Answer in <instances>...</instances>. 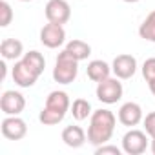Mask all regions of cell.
<instances>
[{
  "label": "cell",
  "instance_id": "1",
  "mask_svg": "<svg viewBox=\"0 0 155 155\" xmlns=\"http://www.w3.org/2000/svg\"><path fill=\"white\" fill-rule=\"evenodd\" d=\"M117 126V117L110 110H95L90 117V126H88V142L93 144L95 148L101 144H106L115 131Z\"/></svg>",
  "mask_w": 155,
  "mask_h": 155
},
{
  "label": "cell",
  "instance_id": "2",
  "mask_svg": "<svg viewBox=\"0 0 155 155\" xmlns=\"http://www.w3.org/2000/svg\"><path fill=\"white\" fill-rule=\"evenodd\" d=\"M71 108V101H69V95L66 91H60V90H55L48 95L46 99V104L44 108L40 110V115H38V120L44 124V126H55L58 122L64 120L66 113L69 111Z\"/></svg>",
  "mask_w": 155,
  "mask_h": 155
},
{
  "label": "cell",
  "instance_id": "3",
  "mask_svg": "<svg viewBox=\"0 0 155 155\" xmlns=\"http://www.w3.org/2000/svg\"><path fill=\"white\" fill-rule=\"evenodd\" d=\"M77 75H79V60L73 58L66 49H62L55 60V68H53V81L58 84H71Z\"/></svg>",
  "mask_w": 155,
  "mask_h": 155
},
{
  "label": "cell",
  "instance_id": "4",
  "mask_svg": "<svg viewBox=\"0 0 155 155\" xmlns=\"http://www.w3.org/2000/svg\"><path fill=\"white\" fill-rule=\"evenodd\" d=\"M122 93H124V88H122L120 79H117V77H108L102 82H97L95 95L102 104H108V106L117 104L122 99Z\"/></svg>",
  "mask_w": 155,
  "mask_h": 155
},
{
  "label": "cell",
  "instance_id": "5",
  "mask_svg": "<svg viewBox=\"0 0 155 155\" xmlns=\"http://www.w3.org/2000/svg\"><path fill=\"white\" fill-rule=\"evenodd\" d=\"M11 77L18 88H31L38 81L40 73L35 68H31L24 58H18V60H15V66L11 69Z\"/></svg>",
  "mask_w": 155,
  "mask_h": 155
},
{
  "label": "cell",
  "instance_id": "6",
  "mask_svg": "<svg viewBox=\"0 0 155 155\" xmlns=\"http://www.w3.org/2000/svg\"><path fill=\"white\" fill-rule=\"evenodd\" d=\"M148 150V133L140 130H130L122 137V151L128 155H140Z\"/></svg>",
  "mask_w": 155,
  "mask_h": 155
},
{
  "label": "cell",
  "instance_id": "7",
  "mask_svg": "<svg viewBox=\"0 0 155 155\" xmlns=\"http://www.w3.org/2000/svg\"><path fill=\"white\" fill-rule=\"evenodd\" d=\"M44 13H46L48 22L64 26L71 18V6L68 0H49L44 8Z\"/></svg>",
  "mask_w": 155,
  "mask_h": 155
},
{
  "label": "cell",
  "instance_id": "8",
  "mask_svg": "<svg viewBox=\"0 0 155 155\" xmlns=\"http://www.w3.org/2000/svg\"><path fill=\"white\" fill-rule=\"evenodd\" d=\"M0 130H2V135L9 140H20L28 135V124L18 115H6V119L0 124Z\"/></svg>",
  "mask_w": 155,
  "mask_h": 155
},
{
  "label": "cell",
  "instance_id": "9",
  "mask_svg": "<svg viewBox=\"0 0 155 155\" xmlns=\"http://www.w3.org/2000/svg\"><path fill=\"white\" fill-rule=\"evenodd\" d=\"M111 71L117 79L120 81H128L135 75L137 71V58L133 55H128V53H122V55H117L111 62Z\"/></svg>",
  "mask_w": 155,
  "mask_h": 155
},
{
  "label": "cell",
  "instance_id": "10",
  "mask_svg": "<svg viewBox=\"0 0 155 155\" xmlns=\"http://www.w3.org/2000/svg\"><path fill=\"white\" fill-rule=\"evenodd\" d=\"M40 42L49 48V49H57L66 42V29L60 24H53L48 22L42 29H40Z\"/></svg>",
  "mask_w": 155,
  "mask_h": 155
},
{
  "label": "cell",
  "instance_id": "11",
  "mask_svg": "<svg viewBox=\"0 0 155 155\" xmlns=\"http://www.w3.org/2000/svg\"><path fill=\"white\" fill-rule=\"evenodd\" d=\"M26 108V99L20 91L8 90L0 97V110L6 115H20Z\"/></svg>",
  "mask_w": 155,
  "mask_h": 155
},
{
  "label": "cell",
  "instance_id": "12",
  "mask_svg": "<svg viewBox=\"0 0 155 155\" xmlns=\"http://www.w3.org/2000/svg\"><path fill=\"white\" fill-rule=\"evenodd\" d=\"M117 119L122 126H128V128H133L137 126L139 122H142L144 119V113H142V108L140 104L137 102H124L120 108H119V113H117Z\"/></svg>",
  "mask_w": 155,
  "mask_h": 155
},
{
  "label": "cell",
  "instance_id": "13",
  "mask_svg": "<svg viewBox=\"0 0 155 155\" xmlns=\"http://www.w3.org/2000/svg\"><path fill=\"white\" fill-rule=\"evenodd\" d=\"M62 140H64V144L66 146H69V148H81V146H84L86 144V140H88V133L81 128V126H66L64 130H62Z\"/></svg>",
  "mask_w": 155,
  "mask_h": 155
},
{
  "label": "cell",
  "instance_id": "14",
  "mask_svg": "<svg viewBox=\"0 0 155 155\" xmlns=\"http://www.w3.org/2000/svg\"><path fill=\"white\" fill-rule=\"evenodd\" d=\"M0 55L4 60H18L24 57V44L18 38H4L0 44Z\"/></svg>",
  "mask_w": 155,
  "mask_h": 155
},
{
  "label": "cell",
  "instance_id": "15",
  "mask_svg": "<svg viewBox=\"0 0 155 155\" xmlns=\"http://www.w3.org/2000/svg\"><path fill=\"white\" fill-rule=\"evenodd\" d=\"M111 66L104 60H91L86 68V75L88 79L93 81V82H102L104 79H108V77L111 75Z\"/></svg>",
  "mask_w": 155,
  "mask_h": 155
},
{
  "label": "cell",
  "instance_id": "16",
  "mask_svg": "<svg viewBox=\"0 0 155 155\" xmlns=\"http://www.w3.org/2000/svg\"><path fill=\"white\" fill-rule=\"evenodd\" d=\"M64 49H66L73 58L79 60V62H81V60H86V58L91 55V46H90L88 42H84V40H79V38L69 40Z\"/></svg>",
  "mask_w": 155,
  "mask_h": 155
},
{
  "label": "cell",
  "instance_id": "17",
  "mask_svg": "<svg viewBox=\"0 0 155 155\" xmlns=\"http://www.w3.org/2000/svg\"><path fill=\"white\" fill-rule=\"evenodd\" d=\"M69 111H71L73 119H75V120H79V122L86 120V119L91 117V113H93L91 104H90V101H86V99H75V101L71 102Z\"/></svg>",
  "mask_w": 155,
  "mask_h": 155
},
{
  "label": "cell",
  "instance_id": "18",
  "mask_svg": "<svg viewBox=\"0 0 155 155\" xmlns=\"http://www.w3.org/2000/svg\"><path fill=\"white\" fill-rule=\"evenodd\" d=\"M139 35H140V38H144L148 42H155V9L151 13H148V17L139 26Z\"/></svg>",
  "mask_w": 155,
  "mask_h": 155
},
{
  "label": "cell",
  "instance_id": "19",
  "mask_svg": "<svg viewBox=\"0 0 155 155\" xmlns=\"http://www.w3.org/2000/svg\"><path fill=\"white\" fill-rule=\"evenodd\" d=\"M31 68H35L40 75L44 73V68H46V58H44V55L40 53V51H37V49H33V51H28V53H24V57H22Z\"/></svg>",
  "mask_w": 155,
  "mask_h": 155
},
{
  "label": "cell",
  "instance_id": "20",
  "mask_svg": "<svg viewBox=\"0 0 155 155\" xmlns=\"http://www.w3.org/2000/svg\"><path fill=\"white\" fill-rule=\"evenodd\" d=\"M13 20V9L9 6V2H6V0H2L0 2V26L2 28H8Z\"/></svg>",
  "mask_w": 155,
  "mask_h": 155
},
{
  "label": "cell",
  "instance_id": "21",
  "mask_svg": "<svg viewBox=\"0 0 155 155\" xmlns=\"http://www.w3.org/2000/svg\"><path fill=\"white\" fill-rule=\"evenodd\" d=\"M142 77H144V81L150 84L155 81V57H150L144 60L142 64Z\"/></svg>",
  "mask_w": 155,
  "mask_h": 155
},
{
  "label": "cell",
  "instance_id": "22",
  "mask_svg": "<svg viewBox=\"0 0 155 155\" xmlns=\"http://www.w3.org/2000/svg\"><path fill=\"white\" fill-rule=\"evenodd\" d=\"M142 124H144V131L153 139V137H155V111H150V113L142 119Z\"/></svg>",
  "mask_w": 155,
  "mask_h": 155
},
{
  "label": "cell",
  "instance_id": "23",
  "mask_svg": "<svg viewBox=\"0 0 155 155\" xmlns=\"http://www.w3.org/2000/svg\"><path fill=\"white\" fill-rule=\"evenodd\" d=\"M95 153L97 155H120L122 153V148H117V146H111V144H101V146H97L95 148Z\"/></svg>",
  "mask_w": 155,
  "mask_h": 155
},
{
  "label": "cell",
  "instance_id": "24",
  "mask_svg": "<svg viewBox=\"0 0 155 155\" xmlns=\"http://www.w3.org/2000/svg\"><path fill=\"white\" fill-rule=\"evenodd\" d=\"M148 86H150V91H151V93L155 95V81H153V82H150Z\"/></svg>",
  "mask_w": 155,
  "mask_h": 155
},
{
  "label": "cell",
  "instance_id": "25",
  "mask_svg": "<svg viewBox=\"0 0 155 155\" xmlns=\"http://www.w3.org/2000/svg\"><path fill=\"white\" fill-rule=\"evenodd\" d=\"M151 153H153V155H155V137H153V139H151Z\"/></svg>",
  "mask_w": 155,
  "mask_h": 155
},
{
  "label": "cell",
  "instance_id": "26",
  "mask_svg": "<svg viewBox=\"0 0 155 155\" xmlns=\"http://www.w3.org/2000/svg\"><path fill=\"white\" fill-rule=\"evenodd\" d=\"M124 2H128V4H135V2H139V0H124Z\"/></svg>",
  "mask_w": 155,
  "mask_h": 155
},
{
  "label": "cell",
  "instance_id": "27",
  "mask_svg": "<svg viewBox=\"0 0 155 155\" xmlns=\"http://www.w3.org/2000/svg\"><path fill=\"white\" fill-rule=\"evenodd\" d=\"M20 2H31V0H20Z\"/></svg>",
  "mask_w": 155,
  "mask_h": 155
}]
</instances>
